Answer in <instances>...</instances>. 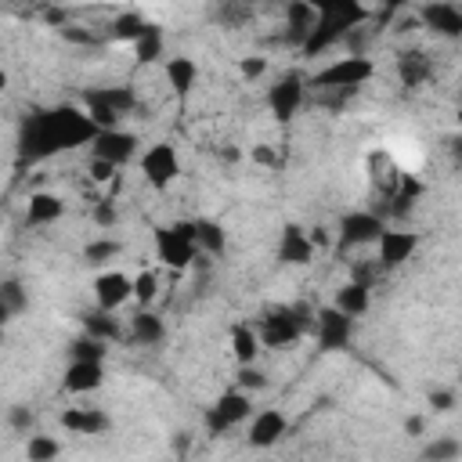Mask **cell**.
Returning <instances> with one entry per match:
<instances>
[{
	"label": "cell",
	"instance_id": "obj_1",
	"mask_svg": "<svg viewBox=\"0 0 462 462\" xmlns=\"http://www.w3.org/2000/svg\"><path fill=\"white\" fill-rule=\"evenodd\" d=\"M97 134H101V130L90 123L87 112L61 105V108L29 116V123H25V130H22V152H25L29 159H47V155L69 152V148H76V144H94Z\"/></svg>",
	"mask_w": 462,
	"mask_h": 462
},
{
	"label": "cell",
	"instance_id": "obj_2",
	"mask_svg": "<svg viewBox=\"0 0 462 462\" xmlns=\"http://www.w3.org/2000/svg\"><path fill=\"white\" fill-rule=\"evenodd\" d=\"M368 14L372 11L365 4H357V0H325V4H318V22H314L307 43L300 47L303 58H314V54L328 51L332 43L346 40L361 22H368Z\"/></svg>",
	"mask_w": 462,
	"mask_h": 462
},
{
	"label": "cell",
	"instance_id": "obj_3",
	"mask_svg": "<svg viewBox=\"0 0 462 462\" xmlns=\"http://www.w3.org/2000/svg\"><path fill=\"white\" fill-rule=\"evenodd\" d=\"M155 256L170 271H184L199 260V242H195V220H173L166 227H155Z\"/></svg>",
	"mask_w": 462,
	"mask_h": 462
},
{
	"label": "cell",
	"instance_id": "obj_4",
	"mask_svg": "<svg viewBox=\"0 0 462 462\" xmlns=\"http://www.w3.org/2000/svg\"><path fill=\"white\" fill-rule=\"evenodd\" d=\"M372 76H375V61L368 54H346V58H336L325 69H318L314 72V87H321V90H346L350 94V90L365 87Z\"/></svg>",
	"mask_w": 462,
	"mask_h": 462
},
{
	"label": "cell",
	"instance_id": "obj_5",
	"mask_svg": "<svg viewBox=\"0 0 462 462\" xmlns=\"http://www.w3.org/2000/svg\"><path fill=\"white\" fill-rule=\"evenodd\" d=\"M83 105H87V116L97 130H116L119 116H126L137 105V97L130 87H97V90L83 94Z\"/></svg>",
	"mask_w": 462,
	"mask_h": 462
},
{
	"label": "cell",
	"instance_id": "obj_6",
	"mask_svg": "<svg viewBox=\"0 0 462 462\" xmlns=\"http://www.w3.org/2000/svg\"><path fill=\"white\" fill-rule=\"evenodd\" d=\"M141 173L155 191H166L177 177H180V155L170 141H155L152 148H144L141 155Z\"/></svg>",
	"mask_w": 462,
	"mask_h": 462
},
{
	"label": "cell",
	"instance_id": "obj_7",
	"mask_svg": "<svg viewBox=\"0 0 462 462\" xmlns=\"http://www.w3.org/2000/svg\"><path fill=\"white\" fill-rule=\"evenodd\" d=\"M249 415H253L249 393H245V390H224V393L209 404V411H206V426H209L213 437H220V433H227L231 426H238L242 419H249Z\"/></svg>",
	"mask_w": 462,
	"mask_h": 462
},
{
	"label": "cell",
	"instance_id": "obj_8",
	"mask_svg": "<svg viewBox=\"0 0 462 462\" xmlns=\"http://www.w3.org/2000/svg\"><path fill=\"white\" fill-rule=\"evenodd\" d=\"M383 231H386V224H383L379 213H372V209H354V213H346V217L339 220V245H343V249L375 245V242L383 238Z\"/></svg>",
	"mask_w": 462,
	"mask_h": 462
},
{
	"label": "cell",
	"instance_id": "obj_9",
	"mask_svg": "<svg viewBox=\"0 0 462 462\" xmlns=\"http://www.w3.org/2000/svg\"><path fill=\"white\" fill-rule=\"evenodd\" d=\"M256 336H260L263 346L282 350V346H292V343L303 336V325H300V318L292 314V307H274V310H267V314L260 318Z\"/></svg>",
	"mask_w": 462,
	"mask_h": 462
},
{
	"label": "cell",
	"instance_id": "obj_10",
	"mask_svg": "<svg viewBox=\"0 0 462 462\" xmlns=\"http://www.w3.org/2000/svg\"><path fill=\"white\" fill-rule=\"evenodd\" d=\"M314 336H318V346L321 350H346L350 339H354V318L336 310V307H321L318 318H314Z\"/></svg>",
	"mask_w": 462,
	"mask_h": 462
},
{
	"label": "cell",
	"instance_id": "obj_11",
	"mask_svg": "<svg viewBox=\"0 0 462 462\" xmlns=\"http://www.w3.org/2000/svg\"><path fill=\"white\" fill-rule=\"evenodd\" d=\"M303 94H307L303 76L289 72V76L274 79V87L267 90V108H271V116H274L278 123H289V119L303 108Z\"/></svg>",
	"mask_w": 462,
	"mask_h": 462
},
{
	"label": "cell",
	"instance_id": "obj_12",
	"mask_svg": "<svg viewBox=\"0 0 462 462\" xmlns=\"http://www.w3.org/2000/svg\"><path fill=\"white\" fill-rule=\"evenodd\" d=\"M419 242H422V235H419V231H404V227H386V231H383V238L375 242V253H379V267L393 271V267L408 263V260L415 256Z\"/></svg>",
	"mask_w": 462,
	"mask_h": 462
},
{
	"label": "cell",
	"instance_id": "obj_13",
	"mask_svg": "<svg viewBox=\"0 0 462 462\" xmlns=\"http://www.w3.org/2000/svg\"><path fill=\"white\" fill-rule=\"evenodd\" d=\"M137 144H141L137 134L116 126V130H101L90 148H94V159H105V162H112V166H126V162L137 155Z\"/></svg>",
	"mask_w": 462,
	"mask_h": 462
},
{
	"label": "cell",
	"instance_id": "obj_14",
	"mask_svg": "<svg viewBox=\"0 0 462 462\" xmlns=\"http://www.w3.org/2000/svg\"><path fill=\"white\" fill-rule=\"evenodd\" d=\"M94 300H97V310L116 314L126 300H134V278H126L123 271H101L94 278Z\"/></svg>",
	"mask_w": 462,
	"mask_h": 462
},
{
	"label": "cell",
	"instance_id": "obj_15",
	"mask_svg": "<svg viewBox=\"0 0 462 462\" xmlns=\"http://www.w3.org/2000/svg\"><path fill=\"white\" fill-rule=\"evenodd\" d=\"M419 22L433 36H444V40H458L462 36V7L458 4H422L419 7Z\"/></svg>",
	"mask_w": 462,
	"mask_h": 462
},
{
	"label": "cell",
	"instance_id": "obj_16",
	"mask_svg": "<svg viewBox=\"0 0 462 462\" xmlns=\"http://www.w3.org/2000/svg\"><path fill=\"white\" fill-rule=\"evenodd\" d=\"M314 245H310V235H307V227H300V224H285L282 227V242H278V260L282 263H289V267H307L310 260H314Z\"/></svg>",
	"mask_w": 462,
	"mask_h": 462
},
{
	"label": "cell",
	"instance_id": "obj_17",
	"mask_svg": "<svg viewBox=\"0 0 462 462\" xmlns=\"http://www.w3.org/2000/svg\"><path fill=\"white\" fill-rule=\"evenodd\" d=\"M285 433H289V419H285L278 408H263L260 415H253L245 440H249L253 448H274Z\"/></svg>",
	"mask_w": 462,
	"mask_h": 462
},
{
	"label": "cell",
	"instance_id": "obj_18",
	"mask_svg": "<svg viewBox=\"0 0 462 462\" xmlns=\"http://www.w3.org/2000/svg\"><path fill=\"white\" fill-rule=\"evenodd\" d=\"M101 383H105L101 361H69L65 379H61V386L69 393H94V390H101Z\"/></svg>",
	"mask_w": 462,
	"mask_h": 462
},
{
	"label": "cell",
	"instance_id": "obj_19",
	"mask_svg": "<svg viewBox=\"0 0 462 462\" xmlns=\"http://www.w3.org/2000/svg\"><path fill=\"white\" fill-rule=\"evenodd\" d=\"M65 217V199L54 195V191H32L29 202H25V220L43 227V224H54Z\"/></svg>",
	"mask_w": 462,
	"mask_h": 462
},
{
	"label": "cell",
	"instance_id": "obj_20",
	"mask_svg": "<svg viewBox=\"0 0 462 462\" xmlns=\"http://www.w3.org/2000/svg\"><path fill=\"white\" fill-rule=\"evenodd\" d=\"M332 307L343 310V314H350V318H361V314L372 307V289H368V282H357V278L343 282V285L336 289Z\"/></svg>",
	"mask_w": 462,
	"mask_h": 462
},
{
	"label": "cell",
	"instance_id": "obj_21",
	"mask_svg": "<svg viewBox=\"0 0 462 462\" xmlns=\"http://www.w3.org/2000/svg\"><path fill=\"white\" fill-rule=\"evenodd\" d=\"M61 426L69 433H105L108 430V415L97 411V408H65L61 411Z\"/></svg>",
	"mask_w": 462,
	"mask_h": 462
},
{
	"label": "cell",
	"instance_id": "obj_22",
	"mask_svg": "<svg viewBox=\"0 0 462 462\" xmlns=\"http://www.w3.org/2000/svg\"><path fill=\"white\" fill-rule=\"evenodd\" d=\"M166 79H170V87H173L177 97H188L191 87H195V79H199V65H195L191 58L177 54V58L166 61Z\"/></svg>",
	"mask_w": 462,
	"mask_h": 462
},
{
	"label": "cell",
	"instance_id": "obj_23",
	"mask_svg": "<svg viewBox=\"0 0 462 462\" xmlns=\"http://www.w3.org/2000/svg\"><path fill=\"white\" fill-rule=\"evenodd\" d=\"M162 336H166V325H162L159 314L141 310V314L130 318V339H134V343H141V346H155V343H162Z\"/></svg>",
	"mask_w": 462,
	"mask_h": 462
},
{
	"label": "cell",
	"instance_id": "obj_24",
	"mask_svg": "<svg viewBox=\"0 0 462 462\" xmlns=\"http://www.w3.org/2000/svg\"><path fill=\"white\" fill-rule=\"evenodd\" d=\"M260 336H256V328H249V325H235L231 328V354H235V361L238 365H253L256 357H260Z\"/></svg>",
	"mask_w": 462,
	"mask_h": 462
},
{
	"label": "cell",
	"instance_id": "obj_25",
	"mask_svg": "<svg viewBox=\"0 0 462 462\" xmlns=\"http://www.w3.org/2000/svg\"><path fill=\"white\" fill-rule=\"evenodd\" d=\"M79 321H83L87 336H94V339H101V343H108V339H119V336H123L119 321H116L108 310H87Z\"/></svg>",
	"mask_w": 462,
	"mask_h": 462
},
{
	"label": "cell",
	"instance_id": "obj_26",
	"mask_svg": "<svg viewBox=\"0 0 462 462\" xmlns=\"http://www.w3.org/2000/svg\"><path fill=\"white\" fill-rule=\"evenodd\" d=\"M195 242H199V253H224V245H227V235H224V227L217 224V220H209V217H202V220H195Z\"/></svg>",
	"mask_w": 462,
	"mask_h": 462
},
{
	"label": "cell",
	"instance_id": "obj_27",
	"mask_svg": "<svg viewBox=\"0 0 462 462\" xmlns=\"http://www.w3.org/2000/svg\"><path fill=\"white\" fill-rule=\"evenodd\" d=\"M25 307H29V292L22 289V282L18 278H4L0 282V314H4V321L22 314Z\"/></svg>",
	"mask_w": 462,
	"mask_h": 462
},
{
	"label": "cell",
	"instance_id": "obj_28",
	"mask_svg": "<svg viewBox=\"0 0 462 462\" xmlns=\"http://www.w3.org/2000/svg\"><path fill=\"white\" fill-rule=\"evenodd\" d=\"M144 29H148V22H144L141 14H134V11H126V14H116L108 36H112V40H123V43H137V40L144 36Z\"/></svg>",
	"mask_w": 462,
	"mask_h": 462
},
{
	"label": "cell",
	"instance_id": "obj_29",
	"mask_svg": "<svg viewBox=\"0 0 462 462\" xmlns=\"http://www.w3.org/2000/svg\"><path fill=\"white\" fill-rule=\"evenodd\" d=\"M397 72H401V79H404L408 87H419V83L430 76V58H426L422 51H408V54H401V61H397Z\"/></svg>",
	"mask_w": 462,
	"mask_h": 462
},
{
	"label": "cell",
	"instance_id": "obj_30",
	"mask_svg": "<svg viewBox=\"0 0 462 462\" xmlns=\"http://www.w3.org/2000/svg\"><path fill=\"white\" fill-rule=\"evenodd\" d=\"M61 455V440L58 437H47V433H32L25 440V458L29 462H54Z\"/></svg>",
	"mask_w": 462,
	"mask_h": 462
},
{
	"label": "cell",
	"instance_id": "obj_31",
	"mask_svg": "<svg viewBox=\"0 0 462 462\" xmlns=\"http://www.w3.org/2000/svg\"><path fill=\"white\" fill-rule=\"evenodd\" d=\"M119 253H123V242H116V238H94V242H87L83 260H87L90 267H105V263H112Z\"/></svg>",
	"mask_w": 462,
	"mask_h": 462
},
{
	"label": "cell",
	"instance_id": "obj_32",
	"mask_svg": "<svg viewBox=\"0 0 462 462\" xmlns=\"http://www.w3.org/2000/svg\"><path fill=\"white\" fill-rule=\"evenodd\" d=\"M462 455V444L455 437H433L422 451V462H455Z\"/></svg>",
	"mask_w": 462,
	"mask_h": 462
},
{
	"label": "cell",
	"instance_id": "obj_33",
	"mask_svg": "<svg viewBox=\"0 0 462 462\" xmlns=\"http://www.w3.org/2000/svg\"><path fill=\"white\" fill-rule=\"evenodd\" d=\"M159 54H162V32H159V25H148L144 36L134 43V58H137L141 65H148V61H155Z\"/></svg>",
	"mask_w": 462,
	"mask_h": 462
},
{
	"label": "cell",
	"instance_id": "obj_34",
	"mask_svg": "<svg viewBox=\"0 0 462 462\" xmlns=\"http://www.w3.org/2000/svg\"><path fill=\"white\" fill-rule=\"evenodd\" d=\"M155 296H159V274H155V271L134 274V300L141 303V310H148V307L155 303Z\"/></svg>",
	"mask_w": 462,
	"mask_h": 462
},
{
	"label": "cell",
	"instance_id": "obj_35",
	"mask_svg": "<svg viewBox=\"0 0 462 462\" xmlns=\"http://www.w3.org/2000/svg\"><path fill=\"white\" fill-rule=\"evenodd\" d=\"M69 354H72V361H105L108 346L101 339H94V336H83V339H76L69 346Z\"/></svg>",
	"mask_w": 462,
	"mask_h": 462
},
{
	"label": "cell",
	"instance_id": "obj_36",
	"mask_svg": "<svg viewBox=\"0 0 462 462\" xmlns=\"http://www.w3.org/2000/svg\"><path fill=\"white\" fill-rule=\"evenodd\" d=\"M87 173H90V180H97V184H116L119 166H112V162H105V159H90Z\"/></svg>",
	"mask_w": 462,
	"mask_h": 462
},
{
	"label": "cell",
	"instance_id": "obj_37",
	"mask_svg": "<svg viewBox=\"0 0 462 462\" xmlns=\"http://www.w3.org/2000/svg\"><path fill=\"white\" fill-rule=\"evenodd\" d=\"M94 224H97V227H116V224H119L116 199H101V202L94 206Z\"/></svg>",
	"mask_w": 462,
	"mask_h": 462
},
{
	"label": "cell",
	"instance_id": "obj_38",
	"mask_svg": "<svg viewBox=\"0 0 462 462\" xmlns=\"http://www.w3.org/2000/svg\"><path fill=\"white\" fill-rule=\"evenodd\" d=\"M7 426H11L14 433H29V426H32L29 404H11V408H7Z\"/></svg>",
	"mask_w": 462,
	"mask_h": 462
},
{
	"label": "cell",
	"instance_id": "obj_39",
	"mask_svg": "<svg viewBox=\"0 0 462 462\" xmlns=\"http://www.w3.org/2000/svg\"><path fill=\"white\" fill-rule=\"evenodd\" d=\"M238 72H242V79H260V76L267 72V58H260V54H245V58L238 61Z\"/></svg>",
	"mask_w": 462,
	"mask_h": 462
},
{
	"label": "cell",
	"instance_id": "obj_40",
	"mask_svg": "<svg viewBox=\"0 0 462 462\" xmlns=\"http://www.w3.org/2000/svg\"><path fill=\"white\" fill-rule=\"evenodd\" d=\"M238 386L242 390H263L267 386V375L260 368H253V365H242L238 368Z\"/></svg>",
	"mask_w": 462,
	"mask_h": 462
},
{
	"label": "cell",
	"instance_id": "obj_41",
	"mask_svg": "<svg viewBox=\"0 0 462 462\" xmlns=\"http://www.w3.org/2000/svg\"><path fill=\"white\" fill-rule=\"evenodd\" d=\"M430 404H433V411H451L455 408V393L451 390H430Z\"/></svg>",
	"mask_w": 462,
	"mask_h": 462
},
{
	"label": "cell",
	"instance_id": "obj_42",
	"mask_svg": "<svg viewBox=\"0 0 462 462\" xmlns=\"http://www.w3.org/2000/svg\"><path fill=\"white\" fill-rule=\"evenodd\" d=\"M253 162H260V166H274V162H278V155H274V148H271V144H256V148H253Z\"/></svg>",
	"mask_w": 462,
	"mask_h": 462
},
{
	"label": "cell",
	"instance_id": "obj_43",
	"mask_svg": "<svg viewBox=\"0 0 462 462\" xmlns=\"http://www.w3.org/2000/svg\"><path fill=\"white\" fill-rule=\"evenodd\" d=\"M307 235H310V245H314V249H328V245H332V235H328V227H321V224H318V227H310Z\"/></svg>",
	"mask_w": 462,
	"mask_h": 462
},
{
	"label": "cell",
	"instance_id": "obj_44",
	"mask_svg": "<svg viewBox=\"0 0 462 462\" xmlns=\"http://www.w3.org/2000/svg\"><path fill=\"white\" fill-rule=\"evenodd\" d=\"M422 430H426V419H422V415L404 419V433H408V437H422Z\"/></svg>",
	"mask_w": 462,
	"mask_h": 462
},
{
	"label": "cell",
	"instance_id": "obj_45",
	"mask_svg": "<svg viewBox=\"0 0 462 462\" xmlns=\"http://www.w3.org/2000/svg\"><path fill=\"white\" fill-rule=\"evenodd\" d=\"M47 22H54V25H61V22H65V14H61V11H47Z\"/></svg>",
	"mask_w": 462,
	"mask_h": 462
},
{
	"label": "cell",
	"instance_id": "obj_46",
	"mask_svg": "<svg viewBox=\"0 0 462 462\" xmlns=\"http://www.w3.org/2000/svg\"><path fill=\"white\" fill-rule=\"evenodd\" d=\"M458 126H462V108H458Z\"/></svg>",
	"mask_w": 462,
	"mask_h": 462
}]
</instances>
